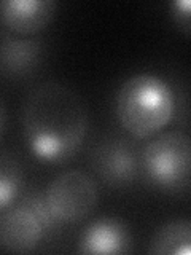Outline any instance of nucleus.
I'll return each mask as SVG.
<instances>
[{
  "mask_svg": "<svg viewBox=\"0 0 191 255\" xmlns=\"http://www.w3.org/2000/svg\"><path fill=\"white\" fill-rule=\"evenodd\" d=\"M21 128L30 153L43 163L61 164L82 148L90 128L86 104L72 88L42 82L26 94Z\"/></svg>",
  "mask_w": 191,
  "mask_h": 255,
  "instance_id": "1",
  "label": "nucleus"
},
{
  "mask_svg": "<svg viewBox=\"0 0 191 255\" xmlns=\"http://www.w3.org/2000/svg\"><path fill=\"white\" fill-rule=\"evenodd\" d=\"M118 122L135 139H148L171 122L175 98L169 83L150 72L131 75L118 88Z\"/></svg>",
  "mask_w": 191,
  "mask_h": 255,
  "instance_id": "2",
  "label": "nucleus"
},
{
  "mask_svg": "<svg viewBox=\"0 0 191 255\" xmlns=\"http://www.w3.org/2000/svg\"><path fill=\"white\" fill-rule=\"evenodd\" d=\"M61 228L43 191L32 190L5 211L0 220V246L11 254H30L43 241L58 238Z\"/></svg>",
  "mask_w": 191,
  "mask_h": 255,
  "instance_id": "3",
  "label": "nucleus"
},
{
  "mask_svg": "<svg viewBox=\"0 0 191 255\" xmlns=\"http://www.w3.org/2000/svg\"><path fill=\"white\" fill-rule=\"evenodd\" d=\"M140 150L142 175L163 193L183 196L190 190L191 140L179 129L151 135Z\"/></svg>",
  "mask_w": 191,
  "mask_h": 255,
  "instance_id": "4",
  "label": "nucleus"
},
{
  "mask_svg": "<svg viewBox=\"0 0 191 255\" xmlns=\"http://www.w3.org/2000/svg\"><path fill=\"white\" fill-rule=\"evenodd\" d=\"M43 193L51 212L62 225L86 220L99 203L97 183L80 169H69L56 175Z\"/></svg>",
  "mask_w": 191,
  "mask_h": 255,
  "instance_id": "5",
  "label": "nucleus"
},
{
  "mask_svg": "<svg viewBox=\"0 0 191 255\" xmlns=\"http://www.w3.org/2000/svg\"><path fill=\"white\" fill-rule=\"evenodd\" d=\"M90 163L96 175L110 188H129L142 175L137 145L119 135L100 139L91 151Z\"/></svg>",
  "mask_w": 191,
  "mask_h": 255,
  "instance_id": "6",
  "label": "nucleus"
},
{
  "mask_svg": "<svg viewBox=\"0 0 191 255\" xmlns=\"http://www.w3.org/2000/svg\"><path fill=\"white\" fill-rule=\"evenodd\" d=\"M45 56L42 40L6 32L0 40V77L24 80L40 67Z\"/></svg>",
  "mask_w": 191,
  "mask_h": 255,
  "instance_id": "7",
  "label": "nucleus"
},
{
  "mask_svg": "<svg viewBox=\"0 0 191 255\" xmlns=\"http://www.w3.org/2000/svg\"><path fill=\"white\" fill-rule=\"evenodd\" d=\"M132 251L131 230L118 217H102L91 222L78 241L80 254H131Z\"/></svg>",
  "mask_w": 191,
  "mask_h": 255,
  "instance_id": "8",
  "label": "nucleus"
},
{
  "mask_svg": "<svg viewBox=\"0 0 191 255\" xmlns=\"http://www.w3.org/2000/svg\"><path fill=\"white\" fill-rule=\"evenodd\" d=\"M58 11L56 0H0V21L16 35L43 30Z\"/></svg>",
  "mask_w": 191,
  "mask_h": 255,
  "instance_id": "9",
  "label": "nucleus"
},
{
  "mask_svg": "<svg viewBox=\"0 0 191 255\" xmlns=\"http://www.w3.org/2000/svg\"><path fill=\"white\" fill-rule=\"evenodd\" d=\"M148 254L155 255H190L191 223L187 219L171 220L159 227L148 243Z\"/></svg>",
  "mask_w": 191,
  "mask_h": 255,
  "instance_id": "10",
  "label": "nucleus"
},
{
  "mask_svg": "<svg viewBox=\"0 0 191 255\" xmlns=\"http://www.w3.org/2000/svg\"><path fill=\"white\" fill-rule=\"evenodd\" d=\"M24 169L13 151L0 148V212H5L22 195Z\"/></svg>",
  "mask_w": 191,
  "mask_h": 255,
  "instance_id": "11",
  "label": "nucleus"
},
{
  "mask_svg": "<svg viewBox=\"0 0 191 255\" xmlns=\"http://www.w3.org/2000/svg\"><path fill=\"white\" fill-rule=\"evenodd\" d=\"M191 3L190 0H174L169 6L171 18L183 34L190 37L191 34Z\"/></svg>",
  "mask_w": 191,
  "mask_h": 255,
  "instance_id": "12",
  "label": "nucleus"
},
{
  "mask_svg": "<svg viewBox=\"0 0 191 255\" xmlns=\"http://www.w3.org/2000/svg\"><path fill=\"white\" fill-rule=\"evenodd\" d=\"M5 126H6V109L2 99H0V135L5 131Z\"/></svg>",
  "mask_w": 191,
  "mask_h": 255,
  "instance_id": "13",
  "label": "nucleus"
}]
</instances>
